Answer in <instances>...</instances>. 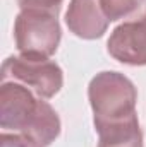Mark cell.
I'll return each mask as SVG.
<instances>
[{
  "instance_id": "obj_5",
  "label": "cell",
  "mask_w": 146,
  "mask_h": 147,
  "mask_svg": "<svg viewBox=\"0 0 146 147\" xmlns=\"http://www.w3.org/2000/svg\"><path fill=\"white\" fill-rule=\"evenodd\" d=\"M107 50L120 63L132 67L146 65V19L141 17L117 26L108 38Z\"/></svg>"
},
{
  "instance_id": "obj_1",
  "label": "cell",
  "mask_w": 146,
  "mask_h": 147,
  "mask_svg": "<svg viewBox=\"0 0 146 147\" xmlns=\"http://www.w3.org/2000/svg\"><path fill=\"white\" fill-rule=\"evenodd\" d=\"M0 127L48 147L60 135V118L45 98L16 80L0 86Z\"/></svg>"
},
{
  "instance_id": "obj_7",
  "label": "cell",
  "mask_w": 146,
  "mask_h": 147,
  "mask_svg": "<svg viewBox=\"0 0 146 147\" xmlns=\"http://www.w3.org/2000/svg\"><path fill=\"white\" fill-rule=\"evenodd\" d=\"M98 2H100V7L110 22L129 16L141 3V0H98Z\"/></svg>"
},
{
  "instance_id": "obj_4",
  "label": "cell",
  "mask_w": 146,
  "mask_h": 147,
  "mask_svg": "<svg viewBox=\"0 0 146 147\" xmlns=\"http://www.w3.org/2000/svg\"><path fill=\"white\" fill-rule=\"evenodd\" d=\"M16 80L33 89L40 98H53L64 86L62 69L48 58L14 55L2 63V82Z\"/></svg>"
},
{
  "instance_id": "obj_10",
  "label": "cell",
  "mask_w": 146,
  "mask_h": 147,
  "mask_svg": "<svg viewBox=\"0 0 146 147\" xmlns=\"http://www.w3.org/2000/svg\"><path fill=\"white\" fill-rule=\"evenodd\" d=\"M143 17H145V19H146V10H145V16H143Z\"/></svg>"
},
{
  "instance_id": "obj_2",
  "label": "cell",
  "mask_w": 146,
  "mask_h": 147,
  "mask_svg": "<svg viewBox=\"0 0 146 147\" xmlns=\"http://www.w3.org/2000/svg\"><path fill=\"white\" fill-rule=\"evenodd\" d=\"M88 98L98 135L139 123L136 113L138 91L124 74L113 70L96 74L89 82Z\"/></svg>"
},
{
  "instance_id": "obj_6",
  "label": "cell",
  "mask_w": 146,
  "mask_h": 147,
  "mask_svg": "<svg viewBox=\"0 0 146 147\" xmlns=\"http://www.w3.org/2000/svg\"><path fill=\"white\" fill-rule=\"evenodd\" d=\"M108 19L96 0H71L65 12L69 31L83 39H96L107 33Z\"/></svg>"
},
{
  "instance_id": "obj_8",
  "label": "cell",
  "mask_w": 146,
  "mask_h": 147,
  "mask_svg": "<svg viewBox=\"0 0 146 147\" xmlns=\"http://www.w3.org/2000/svg\"><path fill=\"white\" fill-rule=\"evenodd\" d=\"M0 147H38L33 140L21 134H7L3 132L0 135Z\"/></svg>"
},
{
  "instance_id": "obj_9",
  "label": "cell",
  "mask_w": 146,
  "mask_h": 147,
  "mask_svg": "<svg viewBox=\"0 0 146 147\" xmlns=\"http://www.w3.org/2000/svg\"><path fill=\"white\" fill-rule=\"evenodd\" d=\"M62 2L64 0H17L21 9H24V7H45V9H55V10H60Z\"/></svg>"
},
{
  "instance_id": "obj_3",
  "label": "cell",
  "mask_w": 146,
  "mask_h": 147,
  "mask_svg": "<svg viewBox=\"0 0 146 147\" xmlns=\"http://www.w3.org/2000/svg\"><path fill=\"white\" fill-rule=\"evenodd\" d=\"M59 10L45 7H24L14 21V41L19 55L50 58L60 43L62 31Z\"/></svg>"
}]
</instances>
